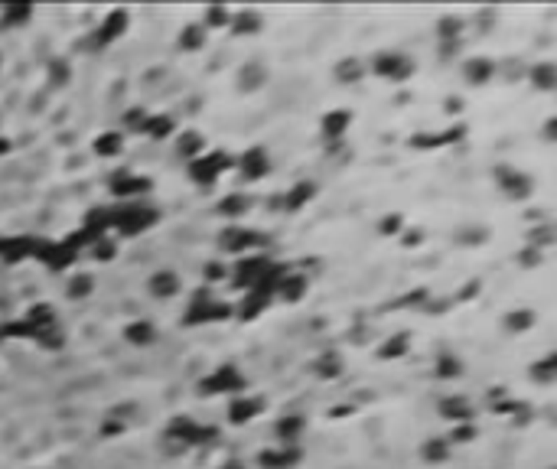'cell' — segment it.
Returning a JSON list of instances; mask_svg holds the SVG:
<instances>
[{"instance_id": "cell-32", "label": "cell", "mask_w": 557, "mask_h": 469, "mask_svg": "<svg viewBox=\"0 0 557 469\" xmlns=\"http://www.w3.org/2000/svg\"><path fill=\"white\" fill-rule=\"evenodd\" d=\"M531 323H534V316L528 313V310H515V313L505 320V326H509V330H525V326H531Z\"/></svg>"}, {"instance_id": "cell-25", "label": "cell", "mask_w": 557, "mask_h": 469, "mask_svg": "<svg viewBox=\"0 0 557 469\" xmlns=\"http://www.w3.org/2000/svg\"><path fill=\"white\" fill-rule=\"evenodd\" d=\"M202 39H206V30H202V26H186L183 36H179V46L183 49H199Z\"/></svg>"}, {"instance_id": "cell-35", "label": "cell", "mask_w": 557, "mask_h": 469, "mask_svg": "<svg viewBox=\"0 0 557 469\" xmlns=\"http://www.w3.org/2000/svg\"><path fill=\"white\" fill-rule=\"evenodd\" d=\"M228 16H232V14H228L225 7H209V10H206V23H209V26H225V23H228Z\"/></svg>"}, {"instance_id": "cell-7", "label": "cell", "mask_w": 557, "mask_h": 469, "mask_svg": "<svg viewBox=\"0 0 557 469\" xmlns=\"http://www.w3.org/2000/svg\"><path fill=\"white\" fill-rule=\"evenodd\" d=\"M218 245H222V251H228V254H241V251H248V248L261 245V238H258V231L228 228V231H222V238H218Z\"/></svg>"}, {"instance_id": "cell-29", "label": "cell", "mask_w": 557, "mask_h": 469, "mask_svg": "<svg viewBox=\"0 0 557 469\" xmlns=\"http://www.w3.org/2000/svg\"><path fill=\"white\" fill-rule=\"evenodd\" d=\"M92 248H95V258H98V261H108V258H115V254H117V245L108 238V235H101Z\"/></svg>"}, {"instance_id": "cell-3", "label": "cell", "mask_w": 557, "mask_h": 469, "mask_svg": "<svg viewBox=\"0 0 557 469\" xmlns=\"http://www.w3.org/2000/svg\"><path fill=\"white\" fill-rule=\"evenodd\" d=\"M225 169H228V154H202L189 163V176H193L196 183L209 186L216 176H222Z\"/></svg>"}, {"instance_id": "cell-43", "label": "cell", "mask_w": 557, "mask_h": 469, "mask_svg": "<svg viewBox=\"0 0 557 469\" xmlns=\"http://www.w3.org/2000/svg\"><path fill=\"white\" fill-rule=\"evenodd\" d=\"M0 154H10V140L0 137Z\"/></svg>"}, {"instance_id": "cell-21", "label": "cell", "mask_w": 557, "mask_h": 469, "mask_svg": "<svg viewBox=\"0 0 557 469\" xmlns=\"http://www.w3.org/2000/svg\"><path fill=\"white\" fill-rule=\"evenodd\" d=\"M297 456H300V453H294V450H287V453H277V450H264V453H261V466L264 469H284V466H290Z\"/></svg>"}, {"instance_id": "cell-12", "label": "cell", "mask_w": 557, "mask_h": 469, "mask_svg": "<svg viewBox=\"0 0 557 469\" xmlns=\"http://www.w3.org/2000/svg\"><path fill=\"white\" fill-rule=\"evenodd\" d=\"M261 408H264L261 401H258V398H248V394H245V398H238L232 408H228V417H232V423H248Z\"/></svg>"}, {"instance_id": "cell-26", "label": "cell", "mask_w": 557, "mask_h": 469, "mask_svg": "<svg viewBox=\"0 0 557 469\" xmlns=\"http://www.w3.org/2000/svg\"><path fill=\"white\" fill-rule=\"evenodd\" d=\"M404 352H408V336H391V342L378 349L381 359H398V355H404Z\"/></svg>"}, {"instance_id": "cell-30", "label": "cell", "mask_w": 557, "mask_h": 469, "mask_svg": "<svg viewBox=\"0 0 557 469\" xmlns=\"http://www.w3.org/2000/svg\"><path fill=\"white\" fill-rule=\"evenodd\" d=\"M531 82L538 85V88H554V65H538V69L531 72Z\"/></svg>"}, {"instance_id": "cell-6", "label": "cell", "mask_w": 557, "mask_h": 469, "mask_svg": "<svg viewBox=\"0 0 557 469\" xmlns=\"http://www.w3.org/2000/svg\"><path fill=\"white\" fill-rule=\"evenodd\" d=\"M33 258V238L26 235H10V238H0V261L7 264H20Z\"/></svg>"}, {"instance_id": "cell-23", "label": "cell", "mask_w": 557, "mask_h": 469, "mask_svg": "<svg viewBox=\"0 0 557 469\" xmlns=\"http://www.w3.org/2000/svg\"><path fill=\"white\" fill-rule=\"evenodd\" d=\"M303 287H307V280H303L300 274L297 277H280L277 293H284V300H297V297H303Z\"/></svg>"}, {"instance_id": "cell-22", "label": "cell", "mask_w": 557, "mask_h": 469, "mask_svg": "<svg viewBox=\"0 0 557 469\" xmlns=\"http://www.w3.org/2000/svg\"><path fill=\"white\" fill-rule=\"evenodd\" d=\"M121 144H124L121 134L108 131V134H101V137L95 140V154H98V157H115L117 150H121Z\"/></svg>"}, {"instance_id": "cell-27", "label": "cell", "mask_w": 557, "mask_h": 469, "mask_svg": "<svg viewBox=\"0 0 557 469\" xmlns=\"http://www.w3.org/2000/svg\"><path fill=\"white\" fill-rule=\"evenodd\" d=\"M92 284H95V280L88 274H78L75 280L69 284V297H72V300H78V297H88V293H92Z\"/></svg>"}, {"instance_id": "cell-2", "label": "cell", "mask_w": 557, "mask_h": 469, "mask_svg": "<svg viewBox=\"0 0 557 469\" xmlns=\"http://www.w3.org/2000/svg\"><path fill=\"white\" fill-rule=\"evenodd\" d=\"M202 394H218V391H245V378L238 375L235 365H218L209 378H202Z\"/></svg>"}, {"instance_id": "cell-31", "label": "cell", "mask_w": 557, "mask_h": 469, "mask_svg": "<svg viewBox=\"0 0 557 469\" xmlns=\"http://www.w3.org/2000/svg\"><path fill=\"white\" fill-rule=\"evenodd\" d=\"M199 150H202V137H196V134H186L183 140H179V157H199Z\"/></svg>"}, {"instance_id": "cell-16", "label": "cell", "mask_w": 557, "mask_h": 469, "mask_svg": "<svg viewBox=\"0 0 557 469\" xmlns=\"http://www.w3.org/2000/svg\"><path fill=\"white\" fill-rule=\"evenodd\" d=\"M440 414H443V417H450V421L463 423V421H470V417H472V408L466 404L463 398H447V401L440 404Z\"/></svg>"}, {"instance_id": "cell-9", "label": "cell", "mask_w": 557, "mask_h": 469, "mask_svg": "<svg viewBox=\"0 0 557 469\" xmlns=\"http://www.w3.org/2000/svg\"><path fill=\"white\" fill-rule=\"evenodd\" d=\"M267 169H271V157L264 154L261 147H255V150H248L241 157V176L245 179H261Z\"/></svg>"}, {"instance_id": "cell-37", "label": "cell", "mask_w": 557, "mask_h": 469, "mask_svg": "<svg viewBox=\"0 0 557 469\" xmlns=\"http://www.w3.org/2000/svg\"><path fill=\"white\" fill-rule=\"evenodd\" d=\"M319 375H326V378L339 375V359H336V355H326V359H319Z\"/></svg>"}, {"instance_id": "cell-20", "label": "cell", "mask_w": 557, "mask_h": 469, "mask_svg": "<svg viewBox=\"0 0 557 469\" xmlns=\"http://www.w3.org/2000/svg\"><path fill=\"white\" fill-rule=\"evenodd\" d=\"M466 78H470L472 85L489 82V78H492V62L489 59H470L466 62Z\"/></svg>"}, {"instance_id": "cell-40", "label": "cell", "mask_w": 557, "mask_h": 469, "mask_svg": "<svg viewBox=\"0 0 557 469\" xmlns=\"http://www.w3.org/2000/svg\"><path fill=\"white\" fill-rule=\"evenodd\" d=\"M49 75H53V82H55V85H59V82H65V78H69V65H65V62H62V65H59V62H55V65H53V72H49Z\"/></svg>"}, {"instance_id": "cell-19", "label": "cell", "mask_w": 557, "mask_h": 469, "mask_svg": "<svg viewBox=\"0 0 557 469\" xmlns=\"http://www.w3.org/2000/svg\"><path fill=\"white\" fill-rule=\"evenodd\" d=\"M300 433H303V417H297V414L284 417V421L277 423V437L284 440V443H297Z\"/></svg>"}, {"instance_id": "cell-13", "label": "cell", "mask_w": 557, "mask_h": 469, "mask_svg": "<svg viewBox=\"0 0 557 469\" xmlns=\"http://www.w3.org/2000/svg\"><path fill=\"white\" fill-rule=\"evenodd\" d=\"M179 290V277L173 270H160V274L150 277V293L154 297H173Z\"/></svg>"}, {"instance_id": "cell-14", "label": "cell", "mask_w": 557, "mask_h": 469, "mask_svg": "<svg viewBox=\"0 0 557 469\" xmlns=\"http://www.w3.org/2000/svg\"><path fill=\"white\" fill-rule=\"evenodd\" d=\"M140 131L147 134V137H154V140L170 137V134H173V117H166V115L144 117V124H140Z\"/></svg>"}, {"instance_id": "cell-18", "label": "cell", "mask_w": 557, "mask_h": 469, "mask_svg": "<svg viewBox=\"0 0 557 469\" xmlns=\"http://www.w3.org/2000/svg\"><path fill=\"white\" fill-rule=\"evenodd\" d=\"M124 339L131 342V346H150L154 342V326L150 323H131L124 330Z\"/></svg>"}, {"instance_id": "cell-1", "label": "cell", "mask_w": 557, "mask_h": 469, "mask_svg": "<svg viewBox=\"0 0 557 469\" xmlns=\"http://www.w3.org/2000/svg\"><path fill=\"white\" fill-rule=\"evenodd\" d=\"M157 222V212L150 206H124V209H111V228L124 231V235H137V231L150 228Z\"/></svg>"}, {"instance_id": "cell-41", "label": "cell", "mask_w": 557, "mask_h": 469, "mask_svg": "<svg viewBox=\"0 0 557 469\" xmlns=\"http://www.w3.org/2000/svg\"><path fill=\"white\" fill-rule=\"evenodd\" d=\"M206 277H209V280H216V277H225V268H222V264H209V268H206Z\"/></svg>"}, {"instance_id": "cell-36", "label": "cell", "mask_w": 557, "mask_h": 469, "mask_svg": "<svg viewBox=\"0 0 557 469\" xmlns=\"http://www.w3.org/2000/svg\"><path fill=\"white\" fill-rule=\"evenodd\" d=\"M476 437V427L472 423H463V427H453V433H450V443H466V440Z\"/></svg>"}, {"instance_id": "cell-5", "label": "cell", "mask_w": 557, "mask_h": 469, "mask_svg": "<svg viewBox=\"0 0 557 469\" xmlns=\"http://www.w3.org/2000/svg\"><path fill=\"white\" fill-rule=\"evenodd\" d=\"M271 268L274 264L267 261V258H261V254H258V258H245V261H238V268H235V287H238V290H251Z\"/></svg>"}, {"instance_id": "cell-11", "label": "cell", "mask_w": 557, "mask_h": 469, "mask_svg": "<svg viewBox=\"0 0 557 469\" xmlns=\"http://www.w3.org/2000/svg\"><path fill=\"white\" fill-rule=\"evenodd\" d=\"M150 189V179L147 176H124L117 179V183H111V193L117 196V199H131V196H140Z\"/></svg>"}, {"instance_id": "cell-34", "label": "cell", "mask_w": 557, "mask_h": 469, "mask_svg": "<svg viewBox=\"0 0 557 469\" xmlns=\"http://www.w3.org/2000/svg\"><path fill=\"white\" fill-rule=\"evenodd\" d=\"M437 365H440V369H437V375H440V378H457L460 375V362L453 359V355H443Z\"/></svg>"}, {"instance_id": "cell-15", "label": "cell", "mask_w": 557, "mask_h": 469, "mask_svg": "<svg viewBox=\"0 0 557 469\" xmlns=\"http://www.w3.org/2000/svg\"><path fill=\"white\" fill-rule=\"evenodd\" d=\"M349 124H352V115L349 111H329L323 117V134L326 137H342L349 131Z\"/></svg>"}, {"instance_id": "cell-4", "label": "cell", "mask_w": 557, "mask_h": 469, "mask_svg": "<svg viewBox=\"0 0 557 469\" xmlns=\"http://www.w3.org/2000/svg\"><path fill=\"white\" fill-rule=\"evenodd\" d=\"M232 310L225 303H209L206 293L196 297V303H189V316H186V326H199V323H216V320H225Z\"/></svg>"}, {"instance_id": "cell-39", "label": "cell", "mask_w": 557, "mask_h": 469, "mask_svg": "<svg viewBox=\"0 0 557 469\" xmlns=\"http://www.w3.org/2000/svg\"><path fill=\"white\" fill-rule=\"evenodd\" d=\"M255 33L258 30V14H241L238 16V33Z\"/></svg>"}, {"instance_id": "cell-10", "label": "cell", "mask_w": 557, "mask_h": 469, "mask_svg": "<svg viewBox=\"0 0 557 469\" xmlns=\"http://www.w3.org/2000/svg\"><path fill=\"white\" fill-rule=\"evenodd\" d=\"M124 26H127V14H124V10L108 14V16H105V23H101V30H98V43H101V46H108L111 39H117L124 33Z\"/></svg>"}, {"instance_id": "cell-33", "label": "cell", "mask_w": 557, "mask_h": 469, "mask_svg": "<svg viewBox=\"0 0 557 469\" xmlns=\"http://www.w3.org/2000/svg\"><path fill=\"white\" fill-rule=\"evenodd\" d=\"M531 375L538 378V381H551V378H554V355H548L544 362H538V365L531 369Z\"/></svg>"}, {"instance_id": "cell-28", "label": "cell", "mask_w": 557, "mask_h": 469, "mask_svg": "<svg viewBox=\"0 0 557 469\" xmlns=\"http://www.w3.org/2000/svg\"><path fill=\"white\" fill-rule=\"evenodd\" d=\"M447 453H450V443H447V440H430V443L424 446V460H430V463H440Z\"/></svg>"}, {"instance_id": "cell-8", "label": "cell", "mask_w": 557, "mask_h": 469, "mask_svg": "<svg viewBox=\"0 0 557 469\" xmlns=\"http://www.w3.org/2000/svg\"><path fill=\"white\" fill-rule=\"evenodd\" d=\"M371 69L378 72V75H385V78H404L410 72V62L398 53H385V56H378V59L371 62Z\"/></svg>"}, {"instance_id": "cell-17", "label": "cell", "mask_w": 557, "mask_h": 469, "mask_svg": "<svg viewBox=\"0 0 557 469\" xmlns=\"http://www.w3.org/2000/svg\"><path fill=\"white\" fill-rule=\"evenodd\" d=\"M313 193H317V186L313 183H300V186H294L290 193H287V199H284V206L294 212V209H303L309 199H313Z\"/></svg>"}, {"instance_id": "cell-24", "label": "cell", "mask_w": 557, "mask_h": 469, "mask_svg": "<svg viewBox=\"0 0 557 469\" xmlns=\"http://www.w3.org/2000/svg\"><path fill=\"white\" fill-rule=\"evenodd\" d=\"M245 209H248V196H241V193L225 196V199L218 202V212H222V216H241Z\"/></svg>"}, {"instance_id": "cell-38", "label": "cell", "mask_w": 557, "mask_h": 469, "mask_svg": "<svg viewBox=\"0 0 557 469\" xmlns=\"http://www.w3.org/2000/svg\"><path fill=\"white\" fill-rule=\"evenodd\" d=\"M23 20H30V7H14L4 14V23H23Z\"/></svg>"}, {"instance_id": "cell-42", "label": "cell", "mask_w": 557, "mask_h": 469, "mask_svg": "<svg viewBox=\"0 0 557 469\" xmlns=\"http://www.w3.org/2000/svg\"><path fill=\"white\" fill-rule=\"evenodd\" d=\"M398 225H401V216H391L385 225H381V231H385V235H391V231H395Z\"/></svg>"}]
</instances>
